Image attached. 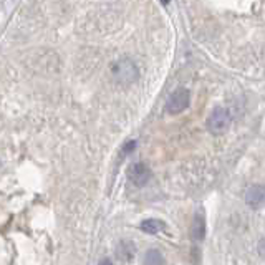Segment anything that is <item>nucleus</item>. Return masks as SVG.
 Listing matches in <instances>:
<instances>
[{
    "instance_id": "nucleus-1",
    "label": "nucleus",
    "mask_w": 265,
    "mask_h": 265,
    "mask_svg": "<svg viewBox=\"0 0 265 265\" xmlns=\"http://www.w3.org/2000/svg\"><path fill=\"white\" fill-rule=\"evenodd\" d=\"M111 75L116 83L120 85H131L138 78V68L133 60L121 58L111 67Z\"/></svg>"
},
{
    "instance_id": "nucleus-2",
    "label": "nucleus",
    "mask_w": 265,
    "mask_h": 265,
    "mask_svg": "<svg viewBox=\"0 0 265 265\" xmlns=\"http://www.w3.org/2000/svg\"><path fill=\"white\" fill-rule=\"evenodd\" d=\"M229 128H230L229 110H225L222 106L216 108V110L209 115V118H207V129H209L212 134H217V136H219V134L227 133Z\"/></svg>"
},
{
    "instance_id": "nucleus-3",
    "label": "nucleus",
    "mask_w": 265,
    "mask_h": 265,
    "mask_svg": "<svg viewBox=\"0 0 265 265\" xmlns=\"http://www.w3.org/2000/svg\"><path fill=\"white\" fill-rule=\"evenodd\" d=\"M189 103H191L189 90L179 88V90H176L174 93H171V96L168 98L166 110H168V113H171V115H179V113H182L189 106Z\"/></svg>"
},
{
    "instance_id": "nucleus-4",
    "label": "nucleus",
    "mask_w": 265,
    "mask_h": 265,
    "mask_svg": "<svg viewBox=\"0 0 265 265\" xmlns=\"http://www.w3.org/2000/svg\"><path fill=\"white\" fill-rule=\"evenodd\" d=\"M245 202L250 209H262L265 206V186L264 184L250 186L245 193Z\"/></svg>"
},
{
    "instance_id": "nucleus-5",
    "label": "nucleus",
    "mask_w": 265,
    "mask_h": 265,
    "mask_svg": "<svg viewBox=\"0 0 265 265\" xmlns=\"http://www.w3.org/2000/svg\"><path fill=\"white\" fill-rule=\"evenodd\" d=\"M128 177L134 186L143 188V186L149 181V169L143 163H133L131 166L128 168Z\"/></svg>"
},
{
    "instance_id": "nucleus-6",
    "label": "nucleus",
    "mask_w": 265,
    "mask_h": 265,
    "mask_svg": "<svg viewBox=\"0 0 265 265\" xmlns=\"http://www.w3.org/2000/svg\"><path fill=\"white\" fill-rule=\"evenodd\" d=\"M191 236L195 242L204 241V236H206V219H204L202 212H195L193 225H191Z\"/></svg>"
},
{
    "instance_id": "nucleus-7",
    "label": "nucleus",
    "mask_w": 265,
    "mask_h": 265,
    "mask_svg": "<svg viewBox=\"0 0 265 265\" xmlns=\"http://www.w3.org/2000/svg\"><path fill=\"white\" fill-rule=\"evenodd\" d=\"M134 252H136L134 244H131L129 241H121L118 247H116V257L123 260V262H128V260H131Z\"/></svg>"
},
{
    "instance_id": "nucleus-8",
    "label": "nucleus",
    "mask_w": 265,
    "mask_h": 265,
    "mask_svg": "<svg viewBox=\"0 0 265 265\" xmlns=\"http://www.w3.org/2000/svg\"><path fill=\"white\" fill-rule=\"evenodd\" d=\"M140 227H141L143 232L154 236V234H158V232H161V230L164 229V222H163V220H159V219H146V220H143Z\"/></svg>"
},
{
    "instance_id": "nucleus-9",
    "label": "nucleus",
    "mask_w": 265,
    "mask_h": 265,
    "mask_svg": "<svg viewBox=\"0 0 265 265\" xmlns=\"http://www.w3.org/2000/svg\"><path fill=\"white\" fill-rule=\"evenodd\" d=\"M145 265H164V259L158 249H149L145 254Z\"/></svg>"
},
{
    "instance_id": "nucleus-10",
    "label": "nucleus",
    "mask_w": 265,
    "mask_h": 265,
    "mask_svg": "<svg viewBox=\"0 0 265 265\" xmlns=\"http://www.w3.org/2000/svg\"><path fill=\"white\" fill-rule=\"evenodd\" d=\"M257 250H259V254L262 255V257H265V239H262V241L259 242Z\"/></svg>"
},
{
    "instance_id": "nucleus-11",
    "label": "nucleus",
    "mask_w": 265,
    "mask_h": 265,
    "mask_svg": "<svg viewBox=\"0 0 265 265\" xmlns=\"http://www.w3.org/2000/svg\"><path fill=\"white\" fill-rule=\"evenodd\" d=\"M134 146H136V143H134V141L128 143V145H126V146L123 147V153H129V151H131V149H134Z\"/></svg>"
},
{
    "instance_id": "nucleus-12",
    "label": "nucleus",
    "mask_w": 265,
    "mask_h": 265,
    "mask_svg": "<svg viewBox=\"0 0 265 265\" xmlns=\"http://www.w3.org/2000/svg\"><path fill=\"white\" fill-rule=\"evenodd\" d=\"M98 265H113L111 264V260L110 259H103V260H99V264Z\"/></svg>"
},
{
    "instance_id": "nucleus-13",
    "label": "nucleus",
    "mask_w": 265,
    "mask_h": 265,
    "mask_svg": "<svg viewBox=\"0 0 265 265\" xmlns=\"http://www.w3.org/2000/svg\"><path fill=\"white\" fill-rule=\"evenodd\" d=\"M0 168H2V161H0Z\"/></svg>"
}]
</instances>
